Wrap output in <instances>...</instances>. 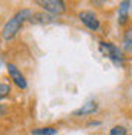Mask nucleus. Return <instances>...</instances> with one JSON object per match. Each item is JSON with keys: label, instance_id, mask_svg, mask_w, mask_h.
Returning a JSON list of instances; mask_svg holds the SVG:
<instances>
[{"label": "nucleus", "instance_id": "423d86ee", "mask_svg": "<svg viewBox=\"0 0 132 135\" xmlns=\"http://www.w3.org/2000/svg\"><path fill=\"white\" fill-rule=\"evenodd\" d=\"M8 74L9 77H11V80L14 81V84H16L17 88H20V89H26V86H28V83H26L25 77H23V74L17 69L16 65H12V63H8Z\"/></svg>", "mask_w": 132, "mask_h": 135}, {"label": "nucleus", "instance_id": "ddd939ff", "mask_svg": "<svg viewBox=\"0 0 132 135\" xmlns=\"http://www.w3.org/2000/svg\"><path fill=\"white\" fill-rule=\"evenodd\" d=\"M91 2L95 5V6H101V5L105 3V0H91Z\"/></svg>", "mask_w": 132, "mask_h": 135}, {"label": "nucleus", "instance_id": "2eb2a0df", "mask_svg": "<svg viewBox=\"0 0 132 135\" xmlns=\"http://www.w3.org/2000/svg\"><path fill=\"white\" fill-rule=\"evenodd\" d=\"M129 66H131V71H132V60L129 61Z\"/></svg>", "mask_w": 132, "mask_h": 135}, {"label": "nucleus", "instance_id": "f257e3e1", "mask_svg": "<svg viewBox=\"0 0 132 135\" xmlns=\"http://www.w3.org/2000/svg\"><path fill=\"white\" fill-rule=\"evenodd\" d=\"M31 17H32V11L31 9H20L11 20H8L3 25V28H2V38L6 40V42L11 40V38H14L16 34L20 31L22 25L25 23L26 20H29Z\"/></svg>", "mask_w": 132, "mask_h": 135}, {"label": "nucleus", "instance_id": "dca6fc26", "mask_svg": "<svg viewBox=\"0 0 132 135\" xmlns=\"http://www.w3.org/2000/svg\"><path fill=\"white\" fill-rule=\"evenodd\" d=\"M131 9H132V8H131Z\"/></svg>", "mask_w": 132, "mask_h": 135}, {"label": "nucleus", "instance_id": "9d476101", "mask_svg": "<svg viewBox=\"0 0 132 135\" xmlns=\"http://www.w3.org/2000/svg\"><path fill=\"white\" fill-rule=\"evenodd\" d=\"M32 135H57V129L54 127H39L32 131Z\"/></svg>", "mask_w": 132, "mask_h": 135}, {"label": "nucleus", "instance_id": "1a4fd4ad", "mask_svg": "<svg viewBox=\"0 0 132 135\" xmlns=\"http://www.w3.org/2000/svg\"><path fill=\"white\" fill-rule=\"evenodd\" d=\"M54 17L55 16H52L49 12H40V14H32V17L29 18V22L31 23H40V25H43V23L54 22Z\"/></svg>", "mask_w": 132, "mask_h": 135}, {"label": "nucleus", "instance_id": "4468645a", "mask_svg": "<svg viewBox=\"0 0 132 135\" xmlns=\"http://www.w3.org/2000/svg\"><path fill=\"white\" fill-rule=\"evenodd\" d=\"M5 114H6V108H5L3 104H0V117H3Z\"/></svg>", "mask_w": 132, "mask_h": 135}, {"label": "nucleus", "instance_id": "39448f33", "mask_svg": "<svg viewBox=\"0 0 132 135\" xmlns=\"http://www.w3.org/2000/svg\"><path fill=\"white\" fill-rule=\"evenodd\" d=\"M132 8V0H121L118 5V14H117V23L118 26H124L129 22V12Z\"/></svg>", "mask_w": 132, "mask_h": 135}, {"label": "nucleus", "instance_id": "7ed1b4c3", "mask_svg": "<svg viewBox=\"0 0 132 135\" xmlns=\"http://www.w3.org/2000/svg\"><path fill=\"white\" fill-rule=\"evenodd\" d=\"M43 11L52 16H60L66 11V5L63 0H34Z\"/></svg>", "mask_w": 132, "mask_h": 135}, {"label": "nucleus", "instance_id": "0eeeda50", "mask_svg": "<svg viewBox=\"0 0 132 135\" xmlns=\"http://www.w3.org/2000/svg\"><path fill=\"white\" fill-rule=\"evenodd\" d=\"M98 110V104H97V101H88V103H84L82 108H78V109H75L72 112V115L75 117H84V115H92V114H95Z\"/></svg>", "mask_w": 132, "mask_h": 135}, {"label": "nucleus", "instance_id": "9b49d317", "mask_svg": "<svg viewBox=\"0 0 132 135\" xmlns=\"http://www.w3.org/2000/svg\"><path fill=\"white\" fill-rule=\"evenodd\" d=\"M109 135H128V131L124 126H114L109 131Z\"/></svg>", "mask_w": 132, "mask_h": 135}, {"label": "nucleus", "instance_id": "f03ea898", "mask_svg": "<svg viewBox=\"0 0 132 135\" xmlns=\"http://www.w3.org/2000/svg\"><path fill=\"white\" fill-rule=\"evenodd\" d=\"M98 51L101 52L103 57H106L107 60H111L115 66L123 68L126 63V54L121 48H118L115 43L112 42H100L98 43Z\"/></svg>", "mask_w": 132, "mask_h": 135}, {"label": "nucleus", "instance_id": "20e7f679", "mask_svg": "<svg viewBox=\"0 0 132 135\" xmlns=\"http://www.w3.org/2000/svg\"><path fill=\"white\" fill-rule=\"evenodd\" d=\"M78 18H80V22H82L89 31L97 32L100 29V20L97 18L95 12H92V11H82V12L78 14Z\"/></svg>", "mask_w": 132, "mask_h": 135}, {"label": "nucleus", "instance_id": "f8f14e48", "mask_svg": "<svg viewBox=\"0 0 132 135\" xmlns=\"http://www.w3.org/2000/svg\"><path fill=\"white\" fill-rule=\"evenodd\" d=\"M11 92V88H9V84L6 83H0V100L2 98H6Z\"/></svg>", "mask_w": 132, "mask_h": 135}, {"label": "nucleus", "instance_id": "6e6552de", "mask_svg": "<svg viewBox=\"0 0 132 135\" xmlns=\"http://www.w3.org/2000/svg\"><path fill=\"white\" fill-rule=\"evenodd\" d=\"M121 49L124 51V54L132 55V26L128 28L123 32V38H121Z\"/></svg>", "mask_w": 132, "mask_h": 135}]
</instances>
